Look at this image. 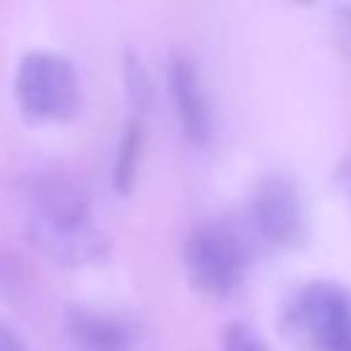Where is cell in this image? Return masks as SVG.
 I'll return each instance as SVG.
<instances>
[{
    "instance_id": "obj_1",
    "label": "cell",
    "mask_w": 351,
    "mask_h": 351,
    "mask_svg": "<svg viewBox=\"0 0 351 351\" xmlns=\"http://www.w3.org/2000/svg\"><path fill=\"white\" fill-rule=\"evenodd\" d=\"M282 332L304 351H351V291L329 280L307 282L285 307Z\"/></svg>"
},
{
    "instance_id": "obj_2",
    "label": "cell",
    "mask_w": 351,
    "mask_h": 351,
    "mask_svg": "<svg viewBox=\"0 0 351 351\" xmlns=\"http://www.w3.org/2000/svg\"><path fill=\"white\" fill-rule=\"evenodd\" d=\"M14 96L19 110L38 123H63L80 107V77L69 58L33 49L22 55L14 74Z\"/></svg>"
},
{
    "instance_id": "obj_3",
    "label": "cell",
    "mask_w": 351,
    "mask_h": 351,
    "mask_svg": "<svg viewBox=\"0 0 351 351\" xmlns=\"http://www.w3.org/2000/svg\"><path fill=\"white\" fill-rule=\"evenodd\" d=\"M250 255L236 230L219 222L197 225L184 241V269L189 282L206 296H230L247 277Z\"/></svg>"
},
{
    "instance_id": "obj_4",
    "label": "cell",
    "mask_w": 351,
    "mask_h": 351,
    "mask_svg": "<svg viewBox=\"0 0 351 351\" xmlns=\"http://www.w3.org/2000/svg\"><path fill=\"white\" fill-rule=\"evenodd\" d=\"M247 222L255 236L271 247L291 250L302 244L307 214L296 181L280 173L263 176L247 197Z\"/></svg>"
},
{
    "instance_id": "obj_5",
    "label": "cell",
    "mask_w": 351,
    "mask_h": 351,
    "mask_svg": "<svg viewBox=\"0 0 351 351\" xmlns=\"http://www.w3.org/2000/svg\"><path fill=\"white\" fill-rule=\"evenodd\" d=\"M25 236L33 250L58 266H88L107 255V236L90 219H47L27 214Z\"/></svg>"
},
{
    "instance_id": "obj_6",
    "label": "cell",
    "mask_w": 351,
    "mask_h": 351,
    "mask_svg": "<svg viewBox=\"0 0 351 351\" xmlns=\"http://www.w3.org/2000/svg\"><path fill=\"white\" fill-rule=\"evenodd\" d=\"M167 90H170V101H173L176 121L181 126V134L195 145L211 143V137H214L211 101L206 96V88H203L197 66L186 55H176L170 60Z\"/></svg>"
},
{
    "instance_id": "obj_7",
    "label": "cell",
    "mask_w": 351,
    "mask_h": 351,
    "mask_svg": "<svg viewBox=\"0 0 351 351\" xmlns=\"http://www.w3.org/2000/svg\"><path fill=\"white\" fill-rule=\"evenodd\" d=\"M30 211L47 219H90V192L66 167H47L30 178Z\"/></svg>"
},
{
    "instance_id": "obj_8",
    "label": "cell",
    "mask_w": 351,
    "mask_h": 351,
    "mask_svg": "<svg viewBox=\"0 0 351 351\" xmlns=\"http://www.w3.org/2000/svg\"><path fill=\"white\" fill-rule=\"evenodd\" d=\"M71 351H132L134 335L126 321L96 310H71L66 318Z\"/></svg>"
},
{
    "instance_id": "obj_9",
    "label": "cell",
    "mask_w": 351,
    "mask_h": 351,
    "mask_svg": "<svg viewBox=\"0 0 351 351\" xmlns=\"http://www.w3.org/2000/svg\"><path fill=\"white\" fill-rule=\"evenodd\" d=\"M143 148H145V126L140 118H129L112 156V189L115 192H129L137 181L140 162H143Z\"/></svg>"
},
{
    "instance_id": "obj_10",
    "label": "cell",
    "mask_w": 351,
    "mask_h": 351,
    "mask_svg": "<svg viewBox=\"0 0 351 351\" xmlns=\"http://www.w3.org/2000/svg\"><path fill=\"white\" fill-rule=\"evenodd\" d=\"M123 85H126L129 104L137 112H145L151 107V101H154V85H151V77L145 71V63L140 58H134L132 52L123 60Z\"/></svg>"
},
{
    "instance_id": "obj_11",
    "label": "cell",
    "mask_w": 351,
    "mask_h": 351,
    "mask_svg": "<svg viewBox=\"0 0 351 351\" xmlns=\"http://www.w3.org/2000/svg\"><path fill=\"white\" fill-rule=\"evenodd\" d=\"M222 351H269L266 340L261 337L258 329H252L250 324H230L225 326V335H222Z\"/></svg>"
},
{
    "instance_id": "obj_12",
    "label": "cell",
    "mask_w": 351,
    "mask_h": 351,
    "mask_svg": "<svg viewBox=\"0 0 351 351\" xmlns=\"http://www.w3.org/2000/svg\"><path fill=\"white\" fill-rule=\"evenodd\" d=\"M0 351H30L25 337L5 321H0Z\"/></svg>"
},
{
    "instance_id": "obj_13",
    "label": "cell",
    "mask_w": 351,
    "mask_h": 351,
    "mask_svg": "<svg viewBox=\"0 0 351 351\" xmlns=\"http://www.w3.org/2000/svg\"><path fill=\"white\" fill-rule=\"evenodd\" d=\"M343 178H346V186H348V195H351V159L346 162V170H343Z\"/></svg>"
}]
</instances>
